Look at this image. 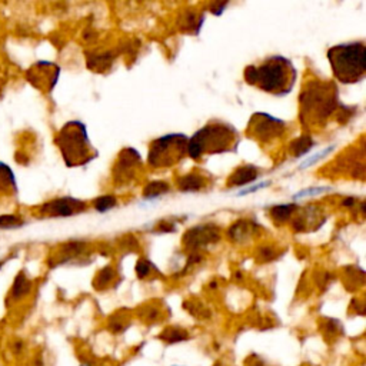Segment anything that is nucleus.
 I'll list each match as a JSON object with an SVG mask.
<instances>
[{"instance_id":"nucleus-16","label":"nucleus","mask_w":366,"mask_h":366,"mask_svg":"<svg viewBox=\"0 0 366 366\" xmlns=\"http://www.w3.org/2000/svg\"><path fill=\"white\" fill-rule=\"evenodd\" d=\"M253 231V223H250L248 220H237L232 228L229 229V235L233 240H245L246 237H249V235Z\"/></svg>"},{"instance_id":"nucleus-12","label":"nucleus","mask_w":366,"mask_h":366,"mask_svg":"<svg viewBox=\"0 0 366 366\" xmlns=\"http://www.w3.org/2000/svg\"><path fill=\"white\" fill-rule=\"evenodd\" d=\"M258 178V169L252 165L239 167L233 172V175L228 179L229 186H243L248 183L253 182Z\"/></svg>"},{"instance_id":"nucleus-8","label":"nucleus","mask_w":366,"mask_h":366,"mask_svg":"<svg viewBox=\"0 0 366 366\" xmlns=\"http://www.w3.org/2000/svg\"><path fill=\"white\" fill-rule=\"evenodd\" d=\"M86 210V203L75 198H59L42 205L40 213L52 217H67Z\"/></svg>"},{"instance_id":"nucleus-24","label":"nucleus","mask_w":366,"mask_h":366,"mask_svg":"<svg viewBox=\"0 0 366 366\" xmlns=\"http://www.w3.org/2000/svg\"><path fill=\"white\" fill-rule=\"evenodd\" d=\"M325 190H328V189H326V187L308 189V190H303V192H300L299 195H296V198H303V196H306V195H312V193H322V192H325Z\"/></svg>"},{"instance_id":"nucleus-25","label":"nucleus","mask_w":366,"mask_h":366,"mask_svg":"<svg viewBox=\"0 0 366 366\" xmlns=\"http://www.w3.org/2000/svg\"><path fill=\"white\" fill-rule=\"evenodd\" d=\"M228 6V3H222V4H213V9H212V13H215V15H220L222 13V10L225 9Z\"/></svg>"},{"instance_id":"nucleus-10","label":"nucleus","mask_w":366,"mask_h":366,"mask_svg":"<svg viewBox=\"0 0 366 366\" xmlns=\"http://www.w3.org/2000/svg\"><path fill=\"white\" fill-rule=\"evenodd\" d=\"M140 163V156L137 152L133 149H125L120 153L119 162H117V167L115 170L116 179L119 181H129L133 175L129 170H134V167Z\"/></svg>"},{"instance_id":"nucleus-19","label":"nucleus","mask_w":366,"mask_h":366,"mask_svg":"<svg viewBox=\"0 0 366 366\" xmlns=\"http://www.w3.org/2000/svg\"><path fill=\"white\" fill-rule=\"evenodd\" d=\"M169 190V184L166 182H152L149 183L145 190H143V196L148 199V198H156L159 195H163Z\"/></svg>"},{"instance_id":"nucleus-3","label":"nucleus","mask_w":366,"mask_h":366,"mask_svg":"<svg viewBox=\"0 0 366 366\" xmlns=\"http://www.w3.org/2000/svg\"><path fill=\"white\" fill-rule=\"evenodd\" d=\"M239 142L240 136L233 126L223 122H210L187 140V156L199 159L203 155L236 152Z\"/></svg>"},{"instance_id":"nucleus-17","label":"nucleus","mask_w":366,"mask_h":366,"mask_svg":"<svg viewBox=\"0 0 366 366\" xmlns=\"http://www.w3.org/2000/svg\"><path fill=\"white\" fill-rule=\"evenodd\" d=\"M296 209L298 208L295 205H278V206H273L270 209V215L275 222L282 223V222H286L289 217H292Z\"/></svg>"},{"instance_id":"nucleus-4","label":"nucleus","mask_w":366,"mask_h":366,"mask_svg":"<svg viewBox=\"0 0 366 366\" xmlns=\"http://www.w3.org/2000/svg\"><path fill=\"white\" fill-rule=\"evenodd\" d=\"M333 76L340 83H356L366 73V48L364 42L336 45L328 50Z\"/></svg>"},{"instance_id":"nucleus-1","label":"nucleus","mask_w":366,"mask_h":366,"mask_svg":"<svg viewBox=\"0 0 366 366\" xmlns=\"http://www.w3.org/2000/svg\"><path fill=\"white\" fill-rule=\"evenodd\" d=\"M298 79L293 63L283 56H270L259 66L245 69V80L252 86L275 96L290 93Z\"/></svg>"},{"instance_id":"nucleus-2","label":"nucleus","mask_w":366,"mask_h":366,"mask_svg":"<svg viewBox=\"0 0 366 366\" xmlns=\"http://www.w3.org/2000/svg\"><path fill=\"white\" fill-rule=\"evenodd\" d=\"M338 87L332 82L311 80L300 93V120L306 128L323 125L338 107Z\"/></svg>"},{"instance_id":"nucleus-11","label":"nucleus","mask_w":366,"mask_h":366,"mask_svg":"<svg viewBox=\"0 0 366 366\" xmlns=\"http://www.w3.org/2000/svg\"><path fill=\"white\" fill-rule=\"evenodd\" d=\"M59 67L52 65V63H46V62H40L36 66L32 67L30 70V79L32 82L42 79V87H45V83H48V90H52L53 86L56 84L57 79H59Z\"/></svg>"},{"instance_id":"nucleus-22","label":"nucleus","mask_w":366,"mask_h":366,"mask_svg":"<svg viewBox=\"0 0 366 366\" xmlns=\"http://www.w3.org/2000/svg\"><path fill=\"white\" fill-rule=\"evenodd\" d=\"M150 266H152V263H150L149 261H145V259L139 261L137 265H136V273H137V276H139V278L148 276L150 272Z\"/></svg>"},{"instance_id":"nucleus-18","label":"nucleus","mask_w":366,"mask_h":366,"mask_svg":"<svg viewBox=\"0 0 366 366\" xmlns=\"http://www.w3.org/2000/svg\"><path fill=\"white\" fill-rule=\"evenodd\" d=\"M314 146V140L311 136H302L299 139H296L292 145H290V152L295 156H302L305 153H308L311 148Z\"/></svg>"},{"instance_id":"nucleus-7","label":"nucleus","mask_w":366,"mask_h":366,"mask_svg":"<svg viewBox=\"0 0 366 366\" xmlns=\"http://www.w3.org/2000/svg\"><path fill=\"white\" fill-rule=\"evenodd\" d=\"M285 129L286 125L282 120L267 113H255L250 117L248 134L262 143H267L281 137L285 133Z\"/></svg>"},{"instance_id":"nucleus-14","label":"nucleus","mask_w":366,"mask_h":366,"mask_svg":"<svg viewBox=\"0 0 366 366\" xmlns=\"http://www.w3.org/2000/svg\"><path fill=\"white\" fill-rule=\"evenodd\" d=\"M30 289H32V282L26 278L25 273H19L16 279H15L12 289H10L9 299L15 300V302L23 299L25 296H27L30 293Z\"/></svg>"},{"instance_id":"nucleus-13","label":"nucleus","mask_w":366,"mask_h":366,"mask_svg":"<svg viewBox=\"0 0 366 366\" xmlns=\"http://www.w3.org/2000/svg\"><path fill=\"white\" fill-rule=\"evenodd\" d=\"M17 184L15 173L6 163L0 162V193L16 195Z\"/></svg>"},{"instance_id":"nucleus-15","label":"nucleus","mask_w":366,"mask_h":366,"mask_svg":"<svg viewBox=\"0 0 366 366\" xmlns=\"http://www.w3.org/2000/svg\"><path fill=\"white\" fill-rule=\"evenodd\" d=\"M205 186H206V179L198 173L186 175L178 182V187L183 192H198Z\"/></svg>"},{"instance_id":"nucleus-20","label":"nucleus","mask_w":366,"mask_h":366,"mask_svg":"<svg viewBox=\"0 0 366 366\" xmlns=\"http://www.w3.org/2000/svg\"><path fill=\"white\" fill-rule=\"evenodd\" d=\"M93 206H95V209H96L98 212H107V210H110L112 208L116 206V198L112 196V195L100 196V198H98V199L95 200Z\"/></svg>"},{"instance_id":"nucleus-9","label":"nucleus","mask_w":366,"mask_h":366,"mask_svg":"<svg viewBox=\"0 0 366 366\" xmlns=\"http://www.w3.org/2000/svg\"><path fill=\"white\" fill-rule=\"evenodd\" d=\"M186 248L192 250H196L206 246L209 243H213L219 240V233L215 226H198V228H192L189 232L184 235L183 237Z\"/></svg>"},{"instance_id":"nucleus-23","label":"nucleus","mask_w":366,"mask_h":366,"mask_svg":"<svg viewBox=\"0 0 366 366\" xmlns=\"http://www.w3.org/2000/svg\"><path fill=\"white\" fill-rule=\"evenodd\" d=\"M113 275H115V272L112 270V267H105L98 276V285H106L113 278Z\"/></svg>"},{"instance_id":"nucleus-5","label":"nucleus","mask_w":366,"mask_h":366,"mask_svg":"<svg viewBox=\"0 0 366 366\" xmlns=\"http://www.w3.org/2000/svg\"><path fill=\"white\" fill-rule=\"evenodd\" d=\"M56 143L66 165L70 167L86 165L98 156V152L89 140L86 126L79 120L66 123L57 134Z\"/></svg>"},{"instance_id":"nucleus-6","label":"nucleus","mask_w":366,"mask_h":366,"mask_svg":"<svg viewBox=\"0 0 366 366\" xmlns=\"http://www.w3.org/2000/svg\"><path fill=\"white\" fill-rule=\"evenodd\" d=\"M189 137L181 133L166 134L155 139L149 146L148 162L152 167H170L187 155Z\"/></svg>"},{"instance_id":"nucleus-21","label":"nucleus","mask_w":366,"mask_h":366,"mask_svg":"<svg viewBox=\"0 0 366 366\" xmlns=\"http://www.w3.org/2000/svg\"><path fill=\"white\" fill-rule=\"evenodd\" d=\"M22 225L23 222L19 216H15V215L0 216V229H12V228H19Z\"/></svg>"}]
</instances>
